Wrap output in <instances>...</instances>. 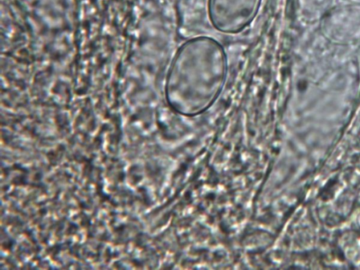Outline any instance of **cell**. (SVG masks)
I'll list each match as a JSON object with an SVG mask.
<instances>
[{
  "instance_id": "cell-1",
  "label": "cell",
  "mask_w": 360,
  "mask_h": 270,
  "mask_svg": "<svg viewBox=\"0 0 360 270\" xmlns=\"http://www.w3.org/2000/svg\"><path fill=\"white\" fill-rule=\"evenodd\" d=\"M228 70L221 44L209 37L183 43L169 67L165 96L169 106L184 115H195L210 108L219 96Z\"/></svg>"
},
{
  "instance_id": "cell-2",
  "label": "cell",
  "mask_w": 360,
  "mask_h": 270,
  "mask_svg": "<svg viewBox=\"0 0 360 270\" xmlns=\"http://www.w3.org/2000/svg\"><path fill=\"white\" fill-rule=\"evenodd\" d=\"M262 0H208L207 12L213 27L225 34H236L254 20Z\"/></svg>"
}]
</instances>
